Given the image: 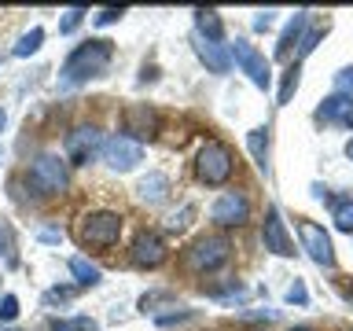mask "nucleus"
I'll return each instance as SVG.
<instances>
[{
  "label": "nucleus",
  "mask_w": 353,
  "mask_h": 331,
  "mask_svg": "<svg viewBox=\"0 0 353 331\" xmlns=\"http://www.w3.org/2000/svg\"><path fill=\"white\" fill-rule=\"evenodd\" d=\"M110 55H114V48H110V41H103V37H92V41L77 44V48L70 52V59L63 63V77L66 81H88V77L107 74Z\"/></svg>",
  "instance_id": "obj_1"
},
{
  "label": "nucleus",
  "mask_w": 353,
  "mask_h": 331,
  "mask_svg": "<svg viewBox=\"0 0 353 331\" xmlns=\"http://www.w3.org/2000/svg\"><path fill=\"white\" fill-rule=\"evenodd\" d=\"M77 243L88 250H103V247H114L118 236H121V217L110 214V210H96V214H85L77 221Z\"/></svg>",
  "instance_id": "obj_2"
},
{
  "label": "nucleus",
  "mask_w": 353,
  "mask_h": 331,
  "mask_svg": "<svg viewBox=\"0 0 353 331\" xmlns=\"http://www.w3.org/2000/svg\"><path fill=\"white\" fill-rule=\"evenodd\" d=\"M195 177L206 188L228 184V177H232V151L221 140H206L203 148H199V154H195Z\"/></svg>",
  "instance_id": "obj_3"
},
{
  "label": "nucleus",
  "mask_w": 353,
  "mask_h": 331,
  "mask_svg": "<svg viewBox=\"0 0 353 331\" xmlns=\"http://www.w3.org/2000/svg\"><path fill=\"white\" fill-rule=\"evenodd\" d=\"M228 254H232V243L225 236H203L188 247L184 261H188V269H195V272H214L228 261Z\"/></svg>",
  "instance_id": "obj_4"
},
{
  "label": "nucleus",
  "mask_w": 353,
  "mask_h": 331,
  "mask_svg": "<svg viewBox=\"0 0 353 331\" xmlns=\"http://www.w3.org/2000/svg\"><path fill=\"white\" fill-rule=\"evenodd\" d=\"M70 173H66V162L55 159V154H41L37 162L30 166V184L37 188V195H55L63 192Z\"/></svg>",
  "instance_id": "obj_5"
},
{
  "label": "nucleus",
  "mask_w": 353,
  "mask_h": 331,
  "mask_svg": "<svg viewBox=\"0 0 353 331\" xmlns=\"http://www.w3.org/2000/svg\"><path fill=\"white\" fill-rule=\"evenodd\" d=\"M99 151H103V137H99V129H92V126L74 129L70 137H66V162L70 166H88Z\"/></svg>",
  "instance_id": "obj_6"
},
{
  "label": "nucleus",
  "mask_w": 353,
  "mask_h": 331,
  "mask_svg": "<svg viewBox=\"0 0 353 331\" xmlns=\"http://www.w3.org/2000/svg\"><path fill=\"white\" fill-rule=\"evenodd\" d=\"M228 55L239 63V70L247 74V77H250V81L258 85V88H269V81H272V74H269V63H265V55H261L258 48H254V44H247V41H236V44H232V52H228Z\"/></svg>",
  "instance_id": "obj_7"
},
{
  "label": "nucleus",
  "mask_w": 353,
  "mask_h": 331,
  "mask_svg": "<svg viewBox=\"0 0 353 331\" xmlns=\"http://www.w3.org/2000/svg\"><path fill=\"white\" fill-rule=\"evenodd\" d=\"M298 236H302V247L309 250V258L316 265H335V247H331V236L313 221H298Z\"/></svg>",
  "instance_id": "obj_8"
},
{
  "label": "nucleus",
  "mask_w": 353,
  "mask_h": 331,
  "mask_svg": "<svg viewBox=\"0 0 353 331\" xmlns=\"http://www.w3.org/2000/svg\"><path fill=\"white\" fill-rule=\"evenodd\" d=\"M210 217H214L221 228H239L243 221L250 217V203H247L239 192H225V195L214 203V210H210Z\"/></svg>",
  "instance_id": "obj_9"
},
{
  "label": "nucleus",
  "mask_w": 353,
  "mask_h": 331,
  "mask_svg": "<svg viewBox=\"0 0 353 331\" xmlns=\"http://www.w3.org/2000/svg\"><path fill=\"white\" fill-rule=\"evenodd\" d=\"M165 243L159 232H140L137 239H132V265H140V269H159L165 261Z\"/></svg>",
  "instance_id": "obj_10"
},
{
  "label": "nucleus",
  "mask_w": 353,
  "mask_h": 331,
  "mask_svg": "<svg viewBox=\"0 0 353 331\" xmlns=\"http://www.w3.org/2000/svg\"><path fill=\"white\" fill-rule=\"evenodd\" d=\"M140 143L132 140V137H110L107 143H103V159H107V166L110 170H132V166L140 162Z\"/></svg>",
  "instance_id": "obj_11"
},
{
  "label": "nucleus",
  "mask_w": 353,
  "mask_h": 331,
  "mask_svg": "<svg viewBox=\"0 0 353 331\" xmlns=\"http://www.w3.org/2000/svg\"><path fill=\"white\" fill-rule=\"evenodd\" d=\"M261 243H265V250H272V254H280V258H287V254H294L291 247V236H287V228H283V221H280V210H269L265 214V225H261Z\"/></svg>",
  "instance_id": "obj_12"
},
{
  "label": "nucleus",
  "mask_w": 353,
  "mask_h": 331,
  "mask_svg": "<svg viewBox=\"0 0 353 331\" xmlns=\"http://www.w3.org/2000/svg\"><path fill=\"white\" fill-rule=\"evenodd\" d=\"M125 132H132L137 143L140 140H151L154 132H159V114H154L151 107H143V103H132L125 110Z\"/></svg>",
  "instance_id": "obj_13"
},
{
  "label": "nucleus",
  "mask_w": 353,
  "mask_h": 331,
  "mask_svg": "<svg viewBox=\"0 0 353 331\" xmlns=\"http://www.w3.org/2000/svg\"><path fill=\"white\" fill-rule=\"evenodd\" d=\"M305 22H309V11H294V19L287 22V30L280 33V44H276V59H287V55H291V48H294L298 41H302Z\"/></svg>",
  "instance_id": "obj_14"
},
{
  "label": "nucleus",
  "mask_w": 353,
  "mask_h": 331,
  "mask_svg": "<svg viewBox=\"0 0 353 331\" xmlns=\"http://www.w3.org/2000/svg\"><path fill=\"white\" fill-rule=\"evenodd\" d=\"M195 52H199V59H203L214 74H228L232 55L221 48V44H214V41H199V44H195Z\"/></svg>",
  "instance_id": "obj_15"
},
{
  "label": "nucleus",
  "mask_w": 353,
  "mask_h": 331,
  "mask_svg": "<svg viewBox=\"0 0 353 331\" xmlns=\"http://www.w3.org/2000/svg\"><path fill=\"white\" fill-rule=\"evenodd\" d=\"M324 121H346L350 114H353V96H327L324 103H320V110H316Z\"/></svg>",
  "instance_id": "obj_16"
},
{
  "label": "nucleus",
  "mask_w": 353,
  "mask_h": 331,
  "mask_svg": "<svg viewBox=\"0 0 353 331\" xmlns=\"http://www.w3.org/2000/svg\"><path fill=\"white\" fill-rule=\"evenodd\" d=\"M137 192H140L143 203H162V199L170 195V181H165L162 173H148V177L137 184Z\"/></svg>",
  "instance_id": "obj_17"
},
{
  "label": "nucleus",
  "mask_w": 353,
  "mask_h": 331,
  "mask_svg": "<svg viewBox=\"0 0 353 331\" xmlns=\"http://www.w3.org/2000/svg\"><path fill=\"white\" fill-rule=\"evenodd\" d=\"M247 148H250V154H254V166L258 170H269V129H250L247 132Z\"/></svg>",
  "instance_id": "obj_18"
},
{
  "label": "nucleus",
  "mask_w": 353,
  "mask_h": 331,
  "mask_svg": "<svg viewBox=\"0 0 353 331\" xmlns=\"http://www.w3.org/2000/svg\"><path fill=\"white\" fill-rule=\"evenodd\" d=\"M195 26L199 33H203V41H221V19H217V11H206V8H199L195 11Z\"/></svg>",
  "instance_id": "obj_19"
},
{
  "label": "nucleus",
  "mask_w": 353,
  "mask_h": 331,
  "mask_svg": "<svg viewBox=\"0 0 353 331\" xmlns=\"http://www.w3.org/2000/svg\"><path fill=\"white\" fill-rule=\"evenodd\" d=\"M331 221L339 232H353V199H339L331 203Z\"/></svg>",
  "instance_id": "obj_20"
},
{
  "label": "nucleus",
  "mask_w": 353,
  "mask_h": 331,
  "mask_svg": "<svg viewBox=\"0 0 353 331\" xmlns=\"http://www.w3.org/2000/svg\"><path fill=\"white\" fill-rule=\"evenodd\" d=\"M70 272L77 276V283H81V287L99 283V269H96V265H88L85 258H70Z\"/></svg>",
  "instance_id": "obj_21"
},
{
  "label": "nucleus",
  "mask_w": 353,
  "mask_h": 331,
  "mask_svg": "<svg viewBox=\"0 0 353 331\" xmlns=\"http://www.w3.org/2000/svg\"><path fill=\"white\" fill-rule=\"evenodd\" d=\"M41 41H44V30H41V26H33V30L26 33V37H22V41L15 44V55H33V52L41 48Z\"/></svg>",
  "instance_id": "obj_22"
},
{
  "label": "nucleus",
  "mask_w": 353,
  "mask_h": 331,
  "mask_svg": "<svg viewBox=\"0 0 353 331\" xmlns=\"http://www.w3.org/2000/svg\"><path fill=\"white\" fill-rule=\"evenodd\" d=\"M294 88H298V66H287V74H283V85H280V103H291Z\"/></svg>",
  "instance_id": "obj_23"
},
{
  "label": "nucleus",
  "mask_w": 353,
  "mask_h": 331,
  "mask_svg": "<svg viewBox=\"0 0 353 331\" xmlns=\"http://www.w3.org/2000/svg\"><path fill=\"white\" fill-rule=\"evenodd\" d=\"M55 331H96V324L88 317H74V320H55Z\"/></svg>",
  "instance_id": "obj_24"
},
{
  "label": "nucleus",
  "mask_w": 353,
  "mask_h": 331,
  "mask_svg": "<svg viewBox=\"0 0 353 331\" xmlns=\"http://www.w3.org/2000/svg\"><path fill=\"white\" fill-rule=\"evenodd\" d=\"M335 88H339V96H353V66L335 74Z\"/></svg>",
  "instance_id": "obj_25"
},
{
  "label": "nucleus",
  "mask_w": 353,
  "mask_h": 331,
  "mask_svg": "<svg viewBox=\"0 0 353 331\" xmlns=\"http://www.w3.org/2000/svg\"><path fill=\"white\" fill-rule=\"evenodd\" d=\"M324 33H327V22H324V26H316L313 33H309V37H302V44H298V52H302V55H309V52L316 48V41L324 37Z\"/></svg>",
  "instance_id": "obj_26"
},
{
  "label": "nucleus",
  "mask_w": 353,
  "mask_h": 331,
  "mask_svg": "<svg viewBox=\"0 0 353 331\" xmlns=\"http://www.w3.org/2000/svg\"><path fill=\"white\" fill-rule=\"evenodd\" d=\"M192 214H195V210H192V206H184L181 214H173L170 221H165V228H170V232H184V228H188V217H192Z\"/></svg>",
  "instance_id": "obj_27"
},
{
  "label": "nucleus",
  "mask_w": 353,
  "mask_h": 331,
  "mask_svg": "<svg viewBox=\"0 0 353 331\" xmlns=\"http://www.w3.org/2000/svg\"><path fill=\"white\" fill-rule=\"evenodd\" d=\"M15 317H19V298L4 294V302H0V320H15Z\"/></svg>",
  "instance_id": "obj_28"
},
{
  "label": "nucleus",
  "mask_w": 353,
  "mask_h": 331,
  "mask_svg": "<svg viewBox=\"0 0 353 331\" xmlns=\"http://www.w3.org/2000/svg\"><path fill=\"white\" fill-rule=\"evenodd\" d=\"M81 15H85L81 8H70V11H66V19L59 22V33H70V30H77V22H81Z\"/></svg>",
  "instance_id": "obj_29"
},
{
  "label": "nucleus",
  "mask_w": 353,
  "mask_h": 331,
  "mask_svg": "<svg viewBox=\"0 0 353 331\" xmlns=\"http://www.w3.org/2000/svg\"><path fill=\"white\" fill-rule=\"evenodd\" d=\"M121 15H125V11H121V8H103V11H99V15H96V22H99V26H110V22H118Z\"/></svg>",
  "instance_id": "obj_30"
},
{
  "label": "nucleus",
  "mask_w": 353,
  "mask_h": 331,
  "mask_svg": "<svg viewBox=\"0 0 353 331\" xmlns=\"http://www.w3.org/2000/svg\"><path fill=\"white\" fill-rule=\"evenodd\" d=\"M276 22V11H258V19H254V30H269Z\"/></svg>",
  "instance_id": "obj_31"
},
{
  "label": "nucleus",
  "mask_w": 353,
  "mask_h": 331,
  "mask_svg": "<svg viewBox=\"0 0 353 331\" xmlns=\"http://www.w3.org/2000/svg\"><path fill=\"white\" fill-rule=\"evenodd\" d=\"M305 298H309V294H305V287L294 280V287H291V291H287V302H298V305H305Z\"/></svg>",
  "instance_id": "obj_32"
},
{
  "label": "nucleus",
  "mask_w": 353,
  "mask_h": 331,
  "mask_svg": "<svg viewBox=\"0 0 353 331\" xmlns=\"http://www.w3.org/2000/svg\"><path fill=\"white\" fill-rule=\"evenodd\" d=\"M41 239H44V243H59L63 236H59V232H55V228H44V232H41Z\"/></svg>",
  "instance_id": "obj_33"
},
{
  "label": "nucleus",
  "mask_w": 353,
  "mask_h": 331,
  "mask_svg": "<svg viewBox=\"0 0 353 331\" xmlns=\"http://www.w3.org/2000/svg\"><path fill=\"white\" fill-rule=\"evenodd\" d=\"M291 331H313V328H309V324H298V328H291Z\"/></svg>",
  "instance_id": "obj_34"
},
{
  "label": "nucleus",
  "mask_w": 353,
  "mask_h": 331,
  "mask_svg": "<svg viewBox=\"0 0 353 331\" xmlns=\"http://www.w3.org/2000/svg\"><path fill=\"white\" fill-rule=\"evenodd\" d=\"M346 154H350V159H353V140H350V143H346Z\"/></svg>",
  "instance_id": "obj_35"
},
{
  "label": "nucleus",
  "mask_w": 353,
  "mask_h": 331,
  "mask_svg": "<svg viewBox=\"0 0 353 331\" xmlns=\"http://www.w3.org/2000/svg\"><path fill=\"white\" fill-rule=\"evenodd\" d=\"M4 121H8V114H4V110H0V129H4Z\"/></svg>",
  "instance_id": "obj_36"
},
{
  "label": "nucleus",
  "mask_w": 353,
  "mask_h": 331,
  "mask_svg": "<svg viewBox=\"0 0 353 331\" xmlns=\"http://www.w3.org/2000/svg\"><path fill=\"white\" fill-rule=\"evenodd\" d=\"M342 126H350V129H353V114H350V118H346V121H342Z\"/></svg>",
  "instance_id": "obj_37"
},
{
  "label": "nucleus",
  "mask_w": 353,
  "mask_h": 331,
  "mask_svg": "<svg viewBox=\"0 0 353 331\" xmlns=\"http://www.w3.org/2000/svg\"><path fill=\"white\" fill-rule=\"evenodd\" d=\"M346 302H350V305H353V287H350V294H346Z\"/></svg>",
  "instance_id": "obj_38"
}]
</instances>
